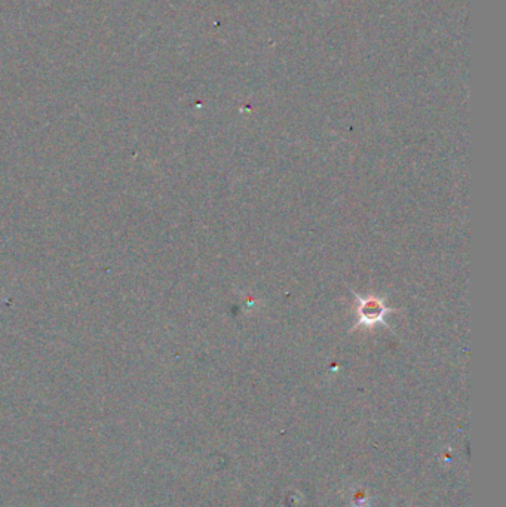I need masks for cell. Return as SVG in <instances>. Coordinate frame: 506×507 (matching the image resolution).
I'll list each match as a JSON object with an SVG mask.
<instances>
[{"label":"cell","mask_w":506,"mask_h":507,"mask_svg":"<svg viewBox=\"0 0 506 507\" xmlns=\"http://www.w3.org/2000/svg\"><path fill=\"white\" fill-rule=\"evenodd\" d=\"M356 299H358V309H356V313H358V322H356V327H364V328H373L377 324H382L385 327V316L392 312V309H388L383 299L377 298L374 295L370 297H358L356 295Z\"/></svg>","instance_id":"1"}]
</instances>
